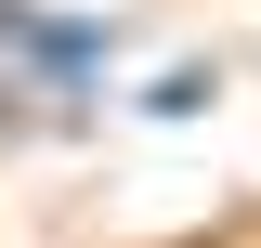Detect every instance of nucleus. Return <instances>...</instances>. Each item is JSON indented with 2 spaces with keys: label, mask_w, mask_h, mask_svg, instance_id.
<instances>
[{
  "label": "nucleus",
  "mask_w": 261,
  "mask_h": 248,
  "mask_svg": "<svg viewBox=\"0 0 261 248\" xmlns=\"http://www.w3.org/2000/svg\"><path fill=\"white\" fill-rule=\"evenodd\" d=\"M13 53H27L39 79H92V65H105V27H39V13H27V39H13Z\"/></svg>",
  "instance_id": "nucleus-1"
},
{
  "label": "nucleus",
  "mask_w": 261,
  "mask_h": 248,
  "mask_svg": "<svg viewBox=\"0 0 261 248\" xmlns=\"http://www.w3.org/2000/svg\"><path fill=\"white\" fill-rule=\"evenodd\" d=\"M13 39H27V0H0V53H13Z\"/></svg>",
  "instance_id": "nucleus-2"
}]
</instances>
